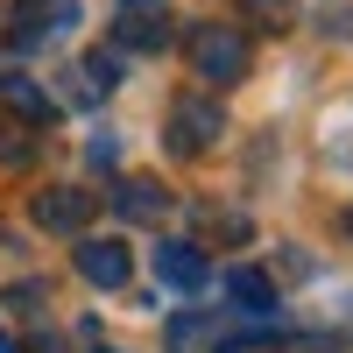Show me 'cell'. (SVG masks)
<instances>
[{"instance_id":"obj_5","label":"cell","mask_w":353,"mask_h":353,"mask_svg":"<svg viewBox=\"0 0 353 353\" xmlns=\"http://www.w3.org/2000/svg\"><path fill=\"white\" fill-rule=\"evenodd\" d=\"M113 85H121V57H106V50H92V57H78V64L64 71V85H57V106H99Z\"/></svg>"},{"instance_id":"obj_4","label":"cell","mask_w":353,"mask_h":353,"mask_svg":"<svg viewBox=\"0 0 353 353\" xmlns=\"http://www.w3.org/2000/svg\"><path fill=\"white\" fill-rule=\"evenodd\" d=\"M78 28V0H14V43L21 50H43L57 36Z\"/></svg>"},{"instance_id":"obj_12","label":"cell","mask_w":353,"mask_h":353,"mask_svg":"<svg viewBox=\"0 0 353 353\" xmlns=\"http://www.w3.org/2000/svg\"><path fill=\"white\" fill-rule=\"evenodd\" d=\"M226 297L241 304V311H276V283L261 276V269H233L226 276Z\"/></svg>"},{"instance_id":"obj_3","label":"cell","mask_w":353,"mask_h":353,"mask_svg":"<svg viewBox=\"0 0 353 353\" xmlns=\"http://www.w3.org/2000/svg\"><path fill=\"white\" fill-rule=\"evenodd\" d=\"M99 219V191H85V184H50L36 191V226L43 233H85Z\"/></svg>"},{"instance_id":"obj_15","label":"cell","mask_w":353,"mask_h":353,"mask_svg":"<svg viewBox=\"0 0 353 353\" xmlns=\"http://www.w3.org/2000/svg\"><path fill=\"white\" fill-rule=\"evenodd\" d=\"M85 163H92V170H113V163H121V141H113V134L85 141Z\"/></svg>"},{"instance_id":"obj_13","label":"cell","mask_w":353,"mask_h":353,"mask_svg":"<svg viewBox=\"0 0 353 353\" xmlns=\"http://www.w3.org/2000/svg\"><path fill=\"white\" fill-rule=\"evenodd\" d=\"M8 304H14L21 318H43V304H50V283H14V290H8Z\"/></svg>"},{"instance_id":"obj_14","label":"cell","mask_w":353,"mask_h":353,"mask_svg":"<svg viewBox=\"0 0 353 353\" xmlns=\"http://www.w3.org/2000/svg\"><path fill=\"white\" fill-rule=\"evenodd\" d=\"M241 8H248V14L261 21V28H283L290 14H297V0H241Z\"/></svg>"},{"instance_id":"obj_11","label":"cell","mask_w":353,"mask_h":353,"mask_svg":"<svg viewBox=\"0 0 353 353\" xmlns=\"http://www.w3.org/2000/svg\"><path fill=\"white\" fill-rule=\"evenodd\" d=\"M113 36H121V50H149V57H163L170 43H176V28L163 21V14H121V28H113Z\"/></svg>"},{"instance_id":"obj_2","label":"cell","mask_w":353,"mask_h":353,"mask_svg":"<svg viewBox=\"0 0 353 353\" xmlns=\"http://www.w3.org/2000/svg\"><path fill=\"white\" fill-rule=\"evenodd\" d=\"M219 134H226V113L219 99H176L170 106V141H176V156H212L219 149Z\"/></svg>"},{"instance_id":"obj_10","label":"cell","mask_w":353,"mask_h":353,"mask_svg":"<svg viewBox=\"0 0 353 353\" xmlns=\"http://www.w3.org/2000/svg\"><path fill=\"white\" fill-rule=\"evenodd\" d=\"M226 339V325L219 318H205V311H184V318H170L163 325V346L170 353H198V346H219Z\"/></svg>"},{"instance_id":"obj_1","label":"cell","mask_w":353,"mask_h":353,"mask_svg":"<svg viewBox=\"0 0 353 353\" xmlns=\"http://www.w3.org/2000/svg\"><path fill=\"white\" fill-rule=\"evenodd\" d=\"M184 50H191V71H198L205 85H212V92L241 85V78H248V64H254V43H248L233 21H198Z\"/></svg>"},{"instance_id":"obj_7","label":"cell","mask_w":353,"mask_h":353,"mask_svg":"<svg viewBox=\"0 0 353 353\" xmlns=\"http://www.w3.org/2000/svg\"><path fill=\"white\" fill-rule=\"evenodd\" d=\"M156 283L176 290V297H198V290L212 283V261L198 254V241H163L156 248Z\"/></svg>"},{"instance_id":"obj_9","label":"cell","mask_w":353,"mask_h":353,"mask_svg":"<svg viewBox=\"0 0 353 353\" xmlns=\"http://www.w3.org/2000/svg\"><path fill=\"white\" fill-rule=\"evenodd\" d=\"M0 99H8V106L21 113V128H43L50 113H57V99H50V85H36V78H21V71H0Z\"/></svg>"},{"instance_id":"obj_8","label":"cell","mask_w":353,"mask_h":353,"mask_svg":"<svg viewBox=\"0 0 353 353\" xmlns=\"http://www.w3.org/2000/svg\"><path fill=\"white\" fill-rule=\"evenodd\" d=\"M106 198H113V212H121V219H141V226H156V219L170 212V191L156 184V176H121Z\"/></svg>"},{"instance_id":"obj_17","label":"cell","mask_w":353,"mask_h":353,"mask_svg":"<svg viewBox=\"0 0 353 353\" xmlns=\"http://www.w3.org/2000/svg\"><path fill=\"white\" fill-rule=\"evenodd\" d=\"M346 226H353V212H346Z\"/></svg>"},{"instance_id":"obj_6","label":"cell","mask_w":353,"mask_h":353,"mask_svg":"<svg viewBox=\"0 0 353 353\" xmlns=\"http://www.w3.org/2000/svg\"><path fill=\"white\" fill-rule=\"evenodd\" d=\"M78 276L92 283V290H128V276H134V254L121 248V241H92V233H78Z\"/></svg>"},{"instance_id":"obj_16","label":"cell","mask_w":353,"mask_h":353,"mask_svg":"<svg viewBox=\"0 0 353 353\" xmlns=\"http://www.w3.org/2000/svg\"><path fill=\"white\" fill-rule=\"evenodd\" d=\"M325 36H353V0H325Z\"/></svg>"}]
</instances>
